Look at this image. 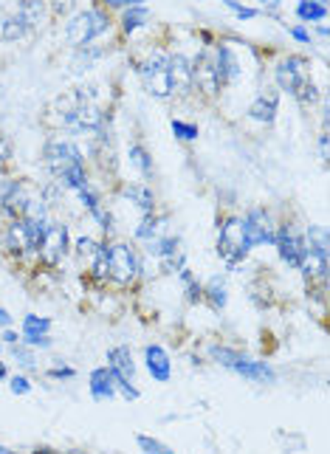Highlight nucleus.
I'll list each match as a JSON object with an SVG mask.
<instances>
[{"label":"nucleus","mask_w":330,"mask_h":454,"mask_svg":"<svg viewBox=\"0 0 330 454\" xmlns=\"http://www.w3.org/2000/svg\"><path fill=\"white\" fill-rule=\"evenodd\" d=\"M130 161H133V164H136V167H138L144 175H150V172H152L150 158H147V153H144L141 147H133V150H130Z\"/></svg>","instance_id":"obj_28"},{"label":"nucleus","mask_w":330,"mask_h":454,"mask_svg":"<svg viewBox=\"0 0 330 454\" xmlns=\"http://www.w3.org/2000/svg\"><path fill=\"white\" fill-rule=\"evenodd\" d=\"M243 232H246V243L249 249L251 246H260V243H274V232H271V223H268V214L254 209L249 212V217L243 220Z\"/></svg>","instance_id":"obj_8"},{"label":"nucleus","mask_w":330,"mask_h":454,"mask_svg":"<svg viewBox=\"0 0 330 454\" xmlns=\"http://www.w3.org/2000/svg\"><path fill=\"white\" fill-rule=\"evenodd\" d=\"M6 246L15 252V254H23L26 249H32L34 246V238H32V229L26 226V220L23 217H18L9 229H6Z\"/></svg>","instance_id":"obj_12"},{"label":"nucleus","mask_w":330,"mask_h":454,"mask_svg":"<svg viewBox=\"0 0 330 454\" xmlns=\"http://www.w3.org/2000/svg\"><path fill=\"white\" fill-rule=\"evenodd\" d=\"M91 392H93V398H96V401H107V398H113V392H116V381H113V372H110L107 367L93 370V375H91Z\"/></svg>","instance_id":"obj_18"},{"label":"nucleus","mask_w":330,"mask_h":454,"mask_svg":"<svg viewBox=\"0 0 330 454\" xmlns=\"http://www.w3.org/2000/svg\"><path fill=\"white\" fill-rule=\"evenodd\" d=\"M138 446H141L144 451H155V454H164V451H167L158 440H150V437H138Z\"/></svg>","instance_id":"obj_33"},{"label":"nucleus","mask_w":330,"mask_h":454,"mask_svg":"<svg viewBox=\"0 0 330 454\" xmlns=\"http://www.w3.org/2000/svg\"><path fill=\"white\" fill-rule=\"evenodd\" d=\"M29 389H32V384H29L26 378H15V381H12V392H15V395H26Z\"/></svg>","instance_id":"obj_36"},{"label":"nucleus","mask_w":330,"mask_h":454,"mask_svg":"<svg viewBox=\"0 0 330 454\" xmlns=\"http://www.w3.org/2000/svg\"><path fill=\"white\" fill-rule=\"evenodd\" d=\"M9 322H12V316H9V313H6L4 308H0V327H6Z\"/></svg>","instance_id":"obj_42"},{"label":"nucleus","mask_w":330,"mask_h":454,"mask_svg":"<svg viewBox=\"0 0 330 454\" xmlns=\"http://www.w3.org/2000/svg\"><path fill=\"white\" fill-rule=\"evenodd\" d=\"M319 150H322V158H327V136H322V141H319Z\"/></svg>","instance_id":"obj_43"},{"label":"nucleus","mask_w":330,"mask_h":454,"mask_svg":"<svg viewBox=\"0 0 330 454\" xmlns=\"http://www.w3.org/2000/svg\"><path fill=\"white\" fill-rule=\"evenodd\" d=\"M218 252L235 266L246 252H249V243H246V232H243V220L240 217H232L226 220V226L220 229V240H218Z\"/></svg>","instance_id":"obj_3"},{"label":"nucleus","mask_w":330,"mask_h":454,"mask_svg":"<svg viewBox=\"0 0 330 454\" xmlns=\"http://www.w3.org/2000/svg\"><path fill=\"white\" fill-rule=\"evenodd\" d=\"M110 6H138L141 0H107Z\"/></svg>","instance_id":"obj_40"},{"label":"nucleus","mask_w":330,"mask_h":454,"mask_svg":"<svg viewBox=\"0 0 330 454\" xmlns=\"http://www.w3.org/2000/svg\"><path fill=\"white\" fill-rule=\"evenodd\" d=\"M181 280L187 283V291H190V299H198V297H201V288H198V285L192 283V277H190L187 271H181Z\"/></svg>","instance_id":"obj_35"},{"label":"nucleus","mask_w":330,"mask_h":454,"mask_svg":"<svg viewBox=\"0 0 330 454\" xmlns=\"http://www.w3.org/2000/svg\"><path fill=\"white\" fill-rule=\"evenodd\" d=\"M155 252L161 254L164 271H176V268H181V252H178V243H176V240H161Z\"/></svg>","instance_id":"obj_20"},{"label":"nucleus","mask_w":330,"mask_h":454,"mask_svg":"<svg viewBox=\"0 0 330 454\" xmlns=\"http://www.w3.org/2000/svg\"><path fill=\"white\" fill-rule=\"evenodd\" d=\"M308 240H310V249H308V252H310L319 263H327V232L319 229V226H310Z\"/></svg>","instance_id":"obj_22"},{"label":"nucleus","mask_w":330,"mask_h":454,"mask_svg":"<svg viewBox=\"0 0 330 454\" xmlns=\"http://www.w3.org/2000/svg\"><path fill=\"white\" fill-rule=\"evenodd\" d=\"M37 246H40V257L48 266H57L68 252V229L65 226H46V232H43Z\"/></svg>","instance_id":"obj_6"},{"label":"nucleus","mask_w":330,"mask_h":454,"mask_svg":"<svg viewBox=\"0 0 330 454\" xmlns=\"http://www.w3.org/2000/svg\"><path fill=\"white\" fill-rule=\"evenodd\" d=\"M144 18H147V12H144L141 6L130 9V12L124 15V20H121V23H124V32H136V29H138V26L144 23Z\"/></svg>","instance_id":"obj_27"},{"label":"nucleus","mask_w":330,"mask_h":454,"mask_svg":"<svg viewBox=\"0 0 330 454\" xmlns=\"http://www.w3.org/2000/svg\"><path fill=\"white\" fill-rule=\"evenodd\" d=\"M46 164H48V169L60 178V175H65L71 167H79V164H82V155H79V150H77L74 144H68V141H51V144L46 147Z\"/></svg>","instance_id":"obj_5"},{"label":"nucleus","mask_w":330,"mask_h":454,"mask_svg":"<svg viewBox=\"0 0 330 454\" xmlns=\"http://www.w3.org/2000/svg\"><path fill=\"white\" fill-rule=\"evenodd\" d=\"M147 370H150V375L155 378V381H170V358H167V353H164L161 347H147Z\"/></svg>","instance_id":"obj_16"},{"label":"nucleus","mask_w":330,"mask_h":454,"mask_svg":"<svg viewBox=\"0 0 330 454\" xmlns=\"http://www.w3.org/2000/svg\"><path fill=\"white\" fill-rule=\"evenodd\" d=\"M170 88L178 93L192 88V65L184 57H170Z\"/></svg>","instance_id":"obj_13"},{"label":"nucleus","mask_w":330,"mask_h":454,"mask_svg":"<svg viewBox=\"0 0 330 454\" xmlns=\"http://www.w3.org/2000/svg\"><path fill=\"white\" fill-rule=\"evenodd\" d=\"M324 6L322 4H313V0H302L299 4V18L302 20H324Z\"/></svg>","instance_id":"obj_26"},{"label":"nucleus","mask_w":330,"mask_h":454,"mask_svg":"<svg viewBox=\"0 0 330 454\" xmlns=\"http://www.w3.org/2000/svg\"><path fill=\"white\" fill-rule=\"evenodd\" d=\"M277 82H279L282 91L296 93V91L302 88V82H305V79H302V60L291 57V60L279 63V68H277Z\"/></svg>","instance_id":"obj_10"},{"label":"nucleus","mask_w":330,"mask_h":454,"mask_svg":"<svg viewBox=\"0 0 330 454\" xmlns=\"http://www.w3.org/2000/svg\"><path fill=\"white\" fill-rule=\"evenodd\" d=\"M20 18L29 23V26H37L43 20V0H26L23 9H20Z\"/></svg>","instance_id":"obj_25"},{"label":"nucleus","mask_w":330,"mask_h":454,"mask_svg":"<svg viewBox=\"0 0 330 454\" xmlns=\"http://www.w3.org/2000/svg\"><path fill=\"white\" fill-rule=\"evenodd\" d=\"M249 113H251V119L271 124V122H274V113H277V91H268V88H265V93H260V96L251 102Z\"/></svg>","instance_id":"obj_15"},{"label":"nucleus","mask_w":330,"mask_h":454,"mask_svg":"<svg viewBox=\"0 0 330 454\" xmlns=\"http://www.w3.org/2000/svg\"><path fill=\"white\" fill-rule=\"evenodd\" d=\"M173 130H176V136H181V138H198V127H192V124L173 122Z\"/></svg>","instance_id":"obj_30"},{"label":"nucleus","mask_w":330,"mask_h":454,"mask_svg":"<svg viewBox=\"0 0 330 454\" xmlns=\"http://www.w3.org/2000/svg\"><path fill=\"white\" fill-rule=\"evenodd\" d=\"M15 356L20 358V364H23V367H32V364H34V356H32L29 350H23V347H15Z\"/></svg>","instance_id":"obj_37"},{"label":"nucleus","mask_w":330,"mask_h":454,"mask_svg":"<svg viewBox=\"0 0 330 454\" xmlns=\"http://www.w3.org/2000/svg\"><path fill=\"white\" fill-rule=\"evenodd\" d=\"M0 200H4V212L12 214V217L23 214L26 206H29V195H26V189H23L18 181H9V183L4 186V195H0Z\"/></svg>","instance_id":"obj_11"},{"label":"nucleus","mask_w":330,"mask_h":454,"mask_svg":"<svg viewBox=\"0 0 330 454\" xmlns=\"http://www.w3.org/2000/svg\"><path fill=\"white\" fill-rule=\"evenodd\" d=\"M99 122H102V116L93 105H79L65 116V124L74 130H93V127H99Z\"/></svg>","instance_id":"obj_14"},{"label":"nucleus","mask_w":330,"mask_h":454,"mask_svg":"<svg viewBox=\"0 0 330 454\" xmlns=\"http://www.w3.org/2000/svg\"><path fill=\"white\" fill-rule=\"evenodd\" d=\"M209 297H212V305H215V308H223V305H226V288L220 285V280H215V283L209 285Z\"/></svg>","instance_id":"obj_29"},{"label":"nucleus","mask_w":330,"mask_h":454,"mask_svg":"<svg viewBox=\"0 0 330 454\" xmlns=\"http://www.w3.org/2000/svg\"><path fill=\"white\" fill-rule=\"evenodd\" d=\"M105 29H107V20H105L102 12H82V15H77V18L65 26V40H68L71 46H85V43H91L96 34H102Z\"/></svg>","instance_id":"obj_2"},{"label":"nucleus","mask_w":330,"mask_h":454,"mask_svg":"<svg viewBox=\"0 0 330 454\" xmlns=\"http://www.w3.org/2000/svg\"><path fill=\"white\" fill-rule=\"evenodd\" d=\"M274 243H277V249H279V257H282L288 266L299 268V266L305 263V257H308V246H305V240H302L299 235H293L291 229H282V232L274 238Z\"/></svg>","instance_id":"obj_7"},{"label":"nucleus","mask_w":330,"mask_h":454,"mask_svg":"<svg viewBox=\"0 0 330 454\" xmlns=\"http://www.w3.org/2000/svg\"><path fill=\"white\" fill-rule=\"evenodd\" d=\"M29 29H32V26L18 15V18H9V20L4 23V37H6V40H20Z\"/></svg>","instance_id":"obj_24"},{"label":"nucleus","mask_w":330,"mask_h":454,"mask_svg":"<svg viewBox=\"0 0 330 454\" xmlns=\"http://www.w3.org/2000/svg\"><path fill=\"white\" fill-rule=\"evenodd\" d=\"M71 9V0H54V12L57 15H65Z\"/></svg>","instance_id":"obj_39"},{"label":"nucleus","mask_w":330,"mask_h":454,"mask_svg":"<svg viewBox=\"0 0 330 454\" xmlns=\"http://www.w3.org/2000/svg\"><path fill=\"white\" fill-rule=\"evenodd\" d=\"M136 271H138V260H136V254H133V249L130 246H113L110 252H107V274L116 280V283H121V285H127L133 277H136Z\"/></svg>","instance_id":"obj_4"},{"label":"nucleus","mask_w":330,"mask_h":454,"mask_svg":"<svg viewBox=\"0 0 330 454\" xmlns=\"http://www.w3.org/2000/svg\"><path fill=\"white\" fill-rule=\"evenodd\" d=\"M124 197L133 200V203H138L144 212L152 209V192H150L147 186H127V189H124Z\"/></svg>","instance_id":"obj_23"},{"label":"nucleus","mask_w":330,"mask_h":454,"mask_svg":"<svg viewBox=\"0 0 330 454\" xmlns=\"http://www.w3.org/2000/svg\"><path fill=\"white\" fill-rule=\"evenodd\" d=\"M4 339H6L9 344H15V342H18V333H12V330H6V333H4Z\"/></svg>","instance_id":"obj_44"},{"label":"nucleus","mask_w":330,"mask_h":454,"mask_svg":"<svg viewBox=\"0 0 330 454\" xmlns=\"http://www.w3.org/2000/svg\"><path fill=\"white\" fill-rule=\"evenodd\" d=\"M155 229H158L155 220H152V217H147V220L138 226V232H136V235H138L141 240H147V238H152V235H155Z\"/></svg>","instance_id":"obj_31"},{"label":"nucleus","mask_w":330,"mask_h":454,"mask_svg":"<svg viewBox=\"0 0 330 454\" xmlns=\"http://www.w3.org/2000/svg\"><path fill=\"white\" fill-rule=\"evenodd\" d=\"M192 82H198L206 93H218L220 77H218V68H215V63L209 60V54H201L198 63L192 65Z\"/></svg>","instance_id":"obj_9"},{"label":"nucleus","mask_w":330,"mask_h":454,"mask_svg":"<svg viewBox=\"0 0 330 454\" xmlns=\"http://www.w3.org/2000/svg\"><path fill=\"white\" fill-rule=\"evenodd\" d=\"M107 361H110V370L116 372V375H121V378H133V372H136V367H133V356H130V347H116V350H110L107 353Z\"/></svg>","instance_id":"obj_19"},{"label":"nucleus","mask_w":330,"mask_h":454,"mask_svg":"<svg viewBox=\"0 0 330 454\" xmlns=\"http://www.w3.org/2000/svg\"><path fill=\"white\" fill-rule=\"evenodd\" d=\"M6 375V370H4V364H0V378H4Z\"/></svg>","instance_id":"obj_46"},{"label":"nucleus","mask_w":330,"mask_h":454,"mask_svg":"<svg viewBox=\"0 0 330 454\" xmlns=\"http://www.w3.org/2000/svg\"><path fill=\"white\" fill-rule=\"evenodd\" d=\"M9 155H12V144L6 136H0V161H6Z\"/></svg>","instance_id":"obj_38"},{"label":"nucleus","mask_w":330,"mask_h":454,"mask_svg":"<svg viewBox=\"0 0 330 454\" xmlns=\"http://www.w3.org/2000/svg\"><path fill=\"white\" fill-rule=\"evenodd\" d=\"M218 77H220V82H226V79H235L237 77V60H235V54L226 48V46H220L218 48Z\"/></svg>","instance_id":"obj_21"},{"label":"nucleus","mask_w":330,"mask_h":454,"mask_svg":"<svg viewBox=\"0 0 330 454\" xmlns=\"http://www.w3.org/2000/svg\"><path fill=\"white\" fill-rule=\"evenodd\" d=\"M223 4H226V6H232V9L237 12V18H240V20H251V18H254V9H246V6H240L237 0H223Z\"/></svg>","instance_id":"obj_32"},{"label":"nucleus","mask_w":330,"mask_h":454,"mask_svg":"<svg viewBox=\"0 0 330 454\" xmlns=\"http://www.w3.org/2000/svg\"><path fill=\"white\" fill-rule=\"evenodd\" d=\"M296 96H299L302 102H316V88H313V85H305V82H302V88L296 91Z\"/></svg>","instance_id":"obj_34"},{"label":"nucleus","mask_w":330,"mask_h":454,"mask_svg":"<svg viewBox=\"0 0 330 454\" xmlns=\"http://www.w3.org/2000/svg\"><path fill=\"white\" fill-rule=\"evenodd\" d=\"M263 4H265V6H277V4H279V0H263Z\"/></svg>","instance_id":"obj_45"},{"label":"nucleus","mask_w":330,"mask_h":454,"mask_svg":"<svg viewBox=\"0 0 330 454\" xmlns=\"http://www.w3.org/2000/svg\"><path fill=\"white\" fill-rule=\"evenodd\" d=\"M232 370L240 372L243 378H251V381H274V372H271L265 364L249 361V358H243V356H237V358L232 361Z\"/></svg>","instance_id":"obj_17"},{"label":"nucleus","mask_w":330,"mask_h":454,"mask_svg":"<svg viewBox=\"0 0 330 454\" xmlns=\"http://www.w3.org/2000/svg\"><path fill=\"white\" fill-rule=\"evenodd\" d=\"M293 37H296L299 43H308V32H305V29H293Z\"/></svg>","instance_id":"obj_41"},{"label":"nucleus","mask_w":330,"mask_h":454,"mask_svg":"<svg viewBox=\"0 0 330 454\" xmlns=\"http://www.w3.org/2000/svg\"><path fill=\"white\" fill-rule=\"evenodd\" d=\"M141 79L147 85V91L158 99L170 96L173 88H170V57H164L161 51H155L144 65H141Z\"/></svg>","instance_id":"obj_1"}]
</instances>
